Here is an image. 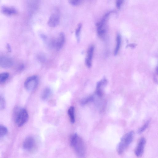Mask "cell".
Wrapping results in <instances>:
<instances>
[{"instance_id": "cell-27", "label": "cell", "mask_w": 158, "mask_h": 158, "mask_svg": "<svg viewBox=\"0 0 158 158\" xmlns=\"http://www.w3.org/2000/svg\"><path fill=\"white\" fill-rule=\"evenodd\" d=\"M129 46L131 47L134 48L135 46V45L134 44H130Z\"/></svg>"}, {"instance_id": "cell-9", "label": "cell", "mask_w": 158, "mask_h": 158, "mask_svg": "<svg viewBox=\"0 0 158 158\" xmlns=\"http://www.w3.org/2000/svg\"><path fill=\"white\" fill-rule=\"evenodd\" d=\"M60 21V18L59 15L57 13H53L48 19V24L50 27H55L59 25Z\"/></svg>"}, {"instance_id": "cell-8", "label": "cell", "mask_w": 158, "mask_h": 158, "mask_svg": "<svg viewBox=\"0 0 158 158\" xmlns=\"http://www.w3.org/2000/svg\"><path fill=\"white\" fill-rule=\"evenodd\" d=\"M146 143V139L145 138H141L135 150V154L138 157H141L143 155Z\"/></svg>"}, {"instance_id": "cell-7", "label": "cell", "mask_w": 158, "mask_h": 158, "mask_svg": "<svg viewBox=\"0 0 158 158\" xmlns=\"http://www.w3.org/2000/svg\"><path fill=\"white\" fill-rule=\"evenodd\" d=\"M65 41V37L64 33L61 32L58 37L53 41L52 44L57 50H60L63 46Z\"/></svg>"}, {"instance_id": "cell-19", "label": "cell", "mask_w": 158, "mask_h": 158, "mask_svg": "<svg viewBox=\"0 0 158 158\" xmlns=\"http://www.w3.org/2000/svg\"><path fill=\"white\" fill-rule=\"evenodd\" d=\"M81 27L82 24L81 23L79 24L75 31V35L78 41H79L80 40V35Z\"/></svg>"}, {"instance_id": "cell-23", "label": "cell", "mask_w": 158, "mask_h": 158, "mask_svg": "<svg viewBox=\"0 0 158 158\" xmlns=\"http://www.w3.org/2000/svg\"><path fill=\"white\" fill-rule=\"evenodd\" d=\"M82 0H68L69 3L71 5L76 6L81 2Z\"/></svg>"}, {"instance_id": "cell-20", "label": "cell", "mask_w": 158, "mask_h": 158, "mask_svg": "<svg viewBox=\"0 0 158 158\" xmlns=\"http://www.w3.org/2000/svg\"><path fill=\"white\" fill-rule=\"evenodd\" d=\"M7 129L5 126L0 125V137L4 136L7 134Z\"/></svg>"}, {"instance_id": "cell-17", "label": "cell", "mask_w": 158, "mask_h": 158, "mask_svg": "<svg viewBox=\"0 0 158 158\" xmlns=\"http://www.w3.org/2000/svg\"><path fill=\"white\" fill-rule=\"evenodd\" d=\"M9 75L7 72H3L0 73V84L4 83L8 78Z\"/></svg>"}, {"instance_id": "cell-11", "label": "cell", "mask_w": 158, "mask_h": 158, "mask_svg": "<svg viewBox=\"0 0 158 158\" xmlns=\"http://www.w3.org/2000/svg\"><path fill=\"white\" fill-rule=\"evenodd\" d=\"M2 13L7 16L15 15L17 14V10L13 7L3 6L1 9Z\"/></svg>"}, {"instance_id": "cell-4", "label": "cell", "mask_w": 158, "mask_h": 158, "mask_svg": "<svg viewBox=\"0 0 158 158\" xmlns=\"http://www.w3.org/2000/svg\"><path fill=\"white\" fill-rule=\"evenodd\" d=\"M112 12L111 11L106 14L101 21L97 24L98 34L101 38L103 37L106 34L108 19Z\"/></svg>"}, {"instance_id": "cell-10", "label": "cell", "mask_w": 158, "mask_h": 158, "mask_svg": "<svg viewBox=\"0 0 158 158\" xmlns=\"http://www.w3.org/2000/svg\"><path fill=\"white\" fill-rule=\"evenodd\" d=\"M12 60L9 57L6 56L0 57V67L4 68L10 67L13 65Z\"/></svg>"}, {"instance_id": "cell-15", "label": "cell", "mask_w": 158, "mask_h": 158, "mask_svg": "<svg viewBox=\"0 0 158 158\" xmlns=\"http://www.w3.org/2000/svg\"><path fill=\"white\" fill-rule=\"evenodd\" d=\"M121 43V38L120 34H118L116 37V46L114 51V55H116L119 50Z\"/></svg>"}, {"instance_id": "cell-16", "label": "cell", "mask_w": 158, "mask_h": 158, "mask_svg": "<svg viewBox=\"0 0 158 158\" xmlns=\"http://www.w3.org/2000/svg\"><path fill=\"white\" fill-rule=\"evenodd\" d=\"M51 90L49 88H46L43 90L42 92L41 97L42 99L45 100L49 97L51 94Z\"/></svg>"}, {"instance_id": "cell-12", "label": "cell", "mask_w": 158, "mask_h": 158, "mask_svg": "<svg viewBox=\"0 0 158 158\" xmlns=\"http://www.w3.org/2000/svg\"><path fill=\"white\" fill-rule=\"evenodd\" d=\"M107 82L106 79H104L98 82L97 85L96 93L99 97H102L103 95V88Z\"/></svg>"}, {"instance_id": "cell-24", "label": "cell", "mask_w": 158, "mask_h": 158, "mask_svg": "<svg viewBox=\"0 0 158 158\" xmlns=\"http://www.w3.org/2000/svg\"><path fill=\"white\" fill-rule=\"evenodd\" d=\"M123 0H116V5L118 9H120L123 3Z\"/></svg>"}, {"instance_id": "cell-25", "label": "cell", "mask_w": 158, "mask_h": 158, "mask_svg": "<svg viewBox=\"0 0 158 158\" xmlns=\"http://www.w3.org/2000/svg\"><path fill=\"white\" fill-rule=\"evenodd\" d=\"M154 80L156 82H157V68H156L154 77Z\"/></svg>"}, {"instance_id": "cell-1", "label": "cell", "mask_w": 158, "mask_h": 158, "mask_svg": "<svg viewBox=\"0 0 158 158\" xmlns=\"http://www.w3.org/2000/svg\"><path fill=\"white\" fill-rule=\"evenodd\" d=\"M71 145L78 156L83 157L86 152V148L84 141L77 134H73L70 138Z\"/></svg>"}, {"instance_id": "cell-5", "label": "cell", "mask_w": 158, "mask_h": 158, "mask_svg": "<svg viewBox=\"0 0 158 158\" xmlns=\"http://www.w3.org/2000/svg\"><path fill=\"white\" fill-rule=\"evenodd\" d=\"M38 83V77L33 75L27 77L24 83V87L28 91H31L34 90L37 87Z\"/></svg>"}, {"instance_id": "cell-18", "label": "cell", "mask_w": 158, "mask_h": 158, "mask_svg": "<svg viewBox=\"0 0 158 158\" xmlns=\"http://www.w3.org/2000/svg\"><path fill=\"white\" fill-rule=\"evenodd\" d=\"M94 97L93 96H90L83 99L81 101V104L82 105H84L94 100Z\"/></svg>"}, {"instance_id": "cell-6", "label": "cell", "mask_w": 158, "mask_h": 158, "mask_svg": "<svg viewBox=\"0 0 158 158\" xmlns=\"http://www.w3.org/2000/svg\"><path fill=\"white\" fill-rule=\"evenodd\" d=\"M36 143L35 139L32 136H28L25 139L23 144V148L26 151L33 152L35 149Z\"/></svg>"}, {"instance_id": "cell-21", "label": "cell", "mask_w": 158, "mask_h": 158, "mask_svg": "<svg viewBox=\"0 0 158 158\" xmlns=\"http://www.w3.org/2000/svg\"><path fill=\"white\" fill-rule=\"evenodd\" d=\"M149 122V120L147 121L139 129L138 131V133L141 134L148 127Z\"/></svg>"}, {"instance_id": "cell-3", "label": "cell", "mask_w": 158, "mask_h": 158, "mask_svg": "<svg viewBox=\"0 0 158 158\" xmlns=\"http://www.w3.org/2000/svg\"><path fill=\"white\" fill-rule=\"evenodd\" d=\"M14 118L17 125L19 127H21L27 121L28 118V113L25 109L18 108L15 110Z\"/></svg>"}, {"instance_id": "cell-14", "label": "cell", "mask_w": 158, "mask_h": 158, "mask_svg": "<svg viewBox=\"0 0 158 158\" xmlns=\"http://www.w3.org/2000/svg\"><path fill=\"white\" fill-rule=\"evenodd\" d=\"M68 113L71 122L74 123L75 122V109L73 106H71L69 109Z\"/></svg>"}, {"instance_id": "cell-13", "label": "cell", "mask_w": 158, "mask_h": 158, "mask_svg": "<svg viewBox=\"0 0 158 158\" xmlns=\"http://www.w3.org/2000/svg\"><path fill=\"white\" fill-rule=\"evenodd\" d=\"M94 50V46L91 45L89 48L85 59V64L87 67L90 68L92 65V60Z\"/></svg>"}, {"instance_id": "cell-2", "label": "cell", "mask_w": 158, "mask_h": 158, "mask_svg": "<svg viewBox=\"0 0 158 158\" xmlns=\"http://www.w3.org/2000/svg\"><path fill=\"white\" fill-rule=\"evenodd\" d=\"M134 132L130 131L124 135L121 138L117 148L118 153L122 155L131 143L133 139Z\"/></svg>"}, {"instance_id": "cell-26", "label": "cell", "mask_w": 158, "mask_h": 158, "mask_svg": "<svg viewBox=\"0 0 158 158\" xmlns=\"http://www.w3.org/2000/svg\"><path fill=\"white\" fill-rule=\"evenodd\" d=\"M6 46L7 49L8 50V51H9V52L11 51V48L9 44H7Z\"/></svg>"}, {"instance_id": "cell-22", "label": "cell", "mask_w": 158, "mask_h": 158, "mask_svg": "<svg viewBox=\"0 0 158 158\" xmlns=\"http://www.w3.org/2000/svg\"><path fill=\"white\" fill-rule=\"evenodd\" d=\"M6 106V102L4 98L0 95V110H3Z\"/></svg>"}]
</instances>
